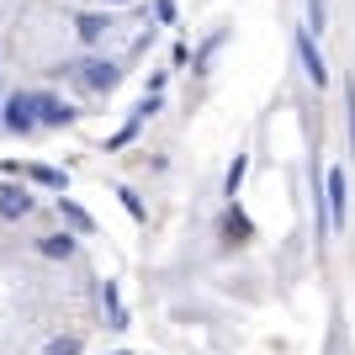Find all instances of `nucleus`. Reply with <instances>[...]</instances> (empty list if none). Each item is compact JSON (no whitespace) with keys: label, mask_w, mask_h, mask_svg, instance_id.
<instances>
[{"label":"nucleus","mask_w":355,"mask_h":355,"mask_svg":"<svg viewBox=\"0 0 355 355\" xmlns=\"http://www.w3.org/2000/svg\"><path fill=\"white\" fill-rule=\"evenodd\" d=\"M0 128L6 133H32L37 128V90H21V96H11L0 106Z\"/></svg>","instance_id":"1"},{"label":"nucleus","mask_w":355,"mask_h":355,"mask_svg":"<svg viewBox=\"0 0 355 355\" xmlns=\"http://www.w3.org/2000/svg\"><path fill=\"white\" fill-rule=\"evenodd\" d=\"M324 196H329V223H334V228H345V218H350V191H345V170H329V175H324Z\"/></svg>","instance_id":"2"},{"label":"nucleus","mask_w":355,"mask_h":355,"mask_svg":"<svg viewBox=\"0 0 355 355\" xmlns=\"http://www.w3.org/2000/svg\"><path fill=\"white\" fill-rule=\"evenodd\" d=\"M297 59H302V69H308L313 85L329 80V64H324V53H318V43H313V32H297Z\"/></svg>","instance_id":"3"},{"label":"nucleus","mask_w":355,"mask_h":355,"mask_svg":"<svg viewBox=\"0 0 355 355\" xmlns=\"http://www.w3.org/2000/svg\"><path fill=\"white\" fill-rule=\"evenodd\" d=\"M27 212H32V196L27 191H21V186H6V191H0V218H27Z\"/></svg>","instance_id":"4"},{"label":"nucleus","mask_w":355,"mask_h":355,"mask_svg":"<svg viewBox=\"0 0 355 355\" xmlns=\"http://www.w3.org/2000/svg\"><path fill=\"white\" fill-rule=\"evenodd\" d=\"M37 250H43L48 260H69V254H74V239L69 234H48V239H37Z\"/></svg>","instance_id":"5"},{"label":"nucleus","mask_w":355,"mask_h":355,"mask_svg":"<svg viewBox=\"0 0 355 355\" xmlns=\"http://www.w3.org/2000/svg\"><path fill=\"white\" fill-rule=\"evenodd\" d=\"M85 85L90 90H112L117 85V69H112V64H85Z\"/></svg>","instance_id":"6"},{"label":"nucleus","mask_w":355,"mask_h":355,"mask_svg":"<svg viewBox=\"0 0 355 355\" xmlns=\"http://www.w3.org/2000/svg\"><path fill=\"white\" fill-rule=\"evenodd\" d=\"M74 27H80V37H85V43H96V37H106V32H112V27L101 21V16H80Z\"/></svg>","instance_id":"7"},{"label":"nucleus","mask_w":355,"mask_h":355,"mask_svg":"<svg viewBox=\"0 0 355 355\" xmlns=\"http://www.w3.org/2000/svg\"><path fill=\"white\" fill-rule=\"evenodd\" d=\"M308 32H324V0H308Z\"/></svg>","instance_id":"8"},{"label":"nucleus","mask_w":355,"mask_h":355,"mask_svg":"<svg viewBox=\"0 0 355 355\" xmlns=\"http://www.w3.org/2000/svg\"><path fill=\"white\" fill-rule=\"evenodd\" d=\"M59 207H64V218H69L74 228H90V212H80V207H74V202H59Z\"/></svg>","instance_id":"9"},{"label":"nucleus","mask_w":355,"mask_h":355,"mask_svg":"<svg viewBox=\"0 0 355 355\" xmlns=\"http://www.w3.org/2000/svg\"><path fill=\"white\" fill-rule=\"evenodd\" d=\"M32 180H43V186H64L59 170H32Z\"/></svg>","instance_id":"10"},{"label":"nucleus","mask_w":355,"mask_h":355,"mask_svg":"<svg viewBox=\"0 0 355 355\" xmlns=\"http://www.w3.org/2000/svg\"><path fill=\"white\" fill-rule=\"evenodd\" d=\"M74 350H80L74 340H53V345H48V355H74Z\"/></svg>","instance_id":"11"},{"label":"nucleus","mask_w":355,"mask_h":355,"mask_svg":"<svg viewBox=\"0 0 355 355\" xmlns=\"http://www.w3.org/2000/svg\"><path fill=\"white\" fill-rule=\"evenodd\" d=\"M345 101H350V148H355V85L345 90Z\"/></svg>","instance_id":"12"},{"label":"nucleus","mask_w":355,"mask_h":355,"mask_svg":"<svg viewBox=\"0 0 355 355\" xmlns=\"http://www.w3.org/2000/svg\"><path fill=\"white\" fill-rule=\"evenodd\" d=\"M106 6H133V0H106Z\"/></svg>","instance_id":"13"}]
</instances>
